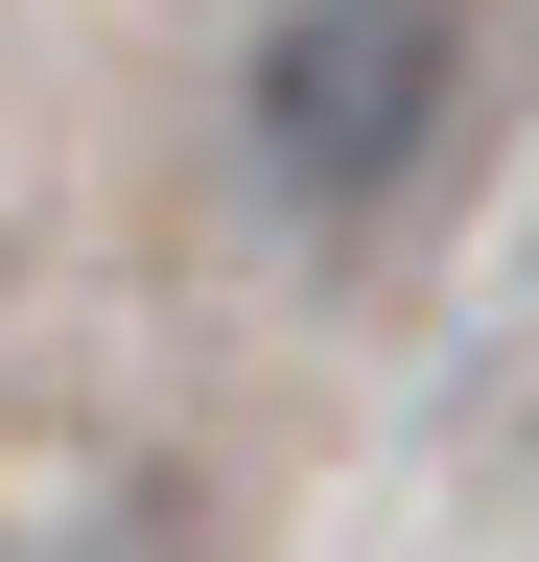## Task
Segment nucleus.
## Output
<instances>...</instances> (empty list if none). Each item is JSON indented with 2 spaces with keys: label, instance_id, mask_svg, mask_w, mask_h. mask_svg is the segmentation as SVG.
<instances>
[{
  "label": "nucleus",
  "instance_id": "1",
  "mask_svg": "<svg viewBox=\"0 0 539 562\" xmlns=\"http://www.w3.org/2000/svg\"><path fill=\"white\" fill-rule=\"evenodd\" d=\"M469 70H493L469 0H258V47H235V165L282 188V235H375V211L446 188Z\"/></svg>",
  "mask_w": 539,
  "mask_h": 562
}]
</instances>
